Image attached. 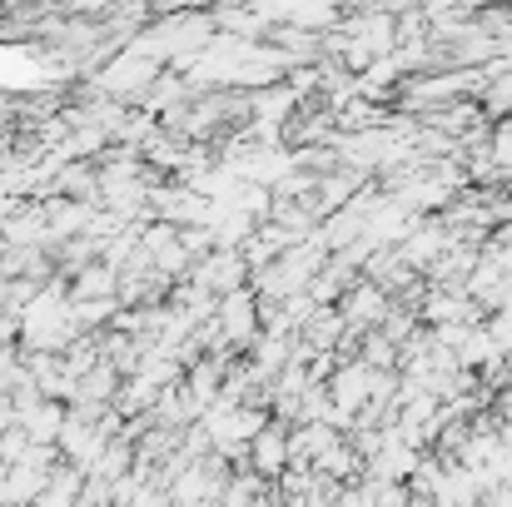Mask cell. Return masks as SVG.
Returning <instances> with one entry per match:
<instances>
[{
    "label": "cell",
    "mask_w": 512,
    "mask_h": 507,
    "mask_svg": "<svg viewBox=\"0 0 512 507\" xmlns=\"http://www.w3.org/2000/svg\"><path fill=\"white\" fill-rule=\"evenodd\" d=\"M115 393H120V373L100 358L80 383H75V393H70V403H95V408H110L115 403Z\"/></svg>",
    "instance_id": "obj_15"
},
{
    "label": "cell",
    "mask_w": 512,
    "mask_h": 507,
    "mask_svg": "<svg viewBox=\"0 0 512 507\" xmlns=\"http://www.w3.org/2000/svg\"><path fill=\"white\" fill-rule=\"evenodd\" d=\"M498 314H512V274H508V284H503V299H498Z\"/></svg>",
    "instance_id": "obj_29"
},
{
    "label": "cell",
    "mask_w": 512,
    "mask_h": 507,
    "mask_svg": "<svg viewBox=\"0 0 512 507\" xmlns=\"http://www.w3.org/2000/svg\"><path fill=\"white\" fill-rule=\"evenodd\" d=\"M413 507H438V503H413Z\"/></svg>",
    "instance_id": "obj_32"
},
{
    "label": "cell",
    "mask_w": 512,
    "mask_h": 507,
    "mask_svg": "<svg viewBox=\"0 0 512 507\" xmlns=\"http://www.w3.org/2000/svg\"><path fill=\"white\" fill-rule=\"evenodd\" d=\"M358 493H363V507H413L403 483H368V478H358Z\"/></svg>",
    "instance_id": "obj_23"
},
{
    "label": "cell",
    "mask_w": 512,
    "mask_h": 507,
    "mask_svg": "<svg viewBox=\"0 0 512 507\" xmlns=\"http://www.w3.org/2000/svg\"><path fill=\"white\" fill-rule=\"evenodd\" d=\"M418 329H423V324H418V314H408V309H398V304H393V309L383 314V324H378V334L388 338L393 348H403V343L418 334Z\"/></svg>",
    "instance_id": "obj_25"
},
{
    "label": "cell",
    "mask_w": 512,
    "mask_h": 507,
    "mask_svg": "<svg viewBox=\"0 0 512 507\" xmlns=\"http://www.w3.org/2000/svg\"><path fill=\"white\" fill-rule=\"evenodd\" d=\"M184 100H189V85H184V75H174V70H160V75H155V85H150V95H145V105H140V110H145V115H155V120H160V115H165V110H174V105H184Z\"/></svg>",
    "instance_id": "obj_19"
},
{
    "label": "cell",
    "mask_w": 512,
    "mask_h": 507,
    "mask_svg": "<svg viewBox=\"0 0 512 507\" xmlns=\"http://www.w3.org/2000/svg\"><path fill=\"white\" fill-rule=\"evenodd\" d=\"M483 334L493 338V348L508 358L512 353V314H488V319H483Z\"/></svg>",
    "instance_id": "obj_27"
},
{
    "label": "cell",
    "mask_w": 512,
    "mask_h": 507,
    "mask_svg": "<svg viewBox=\"0 0 512 507\" xmlns=\"http://www.w3.org/2000/svg\"><path fill=\"white\" fill-rule=\"evenodd\" d=\"M448 244H453V234L443 229V219H418V224H413V234H408L393 254H398L413 274H428V264H433Z\"/></svg>",
    "instance_id": "obj_3"
},
{
    "label": "cell",
    "mask_w": 512,
    "mask_h": 507,
    "mask_svg": "<svg viewBox=\"0 0 512 507\" xmlns=\"http://www.w3.org/2000/svg\"><path fill=\"white\" fill-rule=\"evenodd\" d=\"M289 468V433L279 423H269L254 443H249V473H259L264 483H274Z\"/></svg>",
    "instance_id": "obj_8"
},
{
    "label": "cell",
    "mask_w": 512,
    "mask_h": 507,
    "mask_svg": "<svg viewBox=\"0 0 512 507\" xmlns=\"http://www.w3.org/2000/svg\"><path fill=\"white\" fill-rule=\"evenodd\" d=\"M184 388H189V398H194L199 408H214L219 393H224V363H214V358L189 363V368H184Z\"/></svg>",
    "instance_id": "obj_14"
},
{
    "label": "cell",
    "mask_w": 512,
    "mask_h": 507,
    "mask_svg": "<svg viewBox=\"0 0 512 507\" xmlns=\"http://www.w3.org/2000/svg\"><path fill=\"white\" fill-rule=\"evenodd\" d=\"M299 115V95L279 80L269 90H254L249 95V125H269V130H284L289 120Z\"/></svg>",
    "instance_id": "obj_6"
},
{
    "label": "cell",
    "mask_w": 512,
    "mask_h": 507,
    "mask_svg": "<svg viewBox=\"0 0 512 507\" xmlns=\"http://www.w3.org/2000/svg\"><path fill=\"white\" fill-rule=\"evenodd\" d=\"M289 244H294V239H289L279 224H269V219H264V224H254V234L239 244V254H244V264H249V274H254V269L274 264V259H279Z\"/></svg>",
    "instance_id": "obj_10"
},
{
    "label": "cell",
    "mask_w": 512,
    "mask_h": 507,
    "mask_svg": "<svg viewBox=\"0 0 512 507\" xmlns=\"http://www.w3.org/2000/svg\"><path fill=\"white\" fill-rule=\"evenodd\" d=\"M393 309V299L378 289V284H368V279H358L348 294L339 299V319H343V329L358 338V334H373L378 324H383V314Z\"/></svg>",
    "instance_id": "obj_2"
},
{
    "label": "cell",
    "mask_w": 512,
    "mask_h": 507,
    "mask_svg": "<svg viewBox=\"0 0 512 507\" xmlns=\"http://www.w3.org/2000/svg\"><path fill=\"white\" fill-rule=\"evenodd\" d=\"M189 284H199L204 294L224 299V294L249 289V264H244V254H239V249H214L209 259H199V264L189 269Z\"/></svg>",
    "instance_id": "obj_1"
},
{
    "label": "cell",
    "mask_w": 512,
    "mask_h": 507,
    "mask_svg": "<svg viewBox=\"0 0 512 507\" xmlns=\"http://www.w3.org/2000/svg\"><path fill=\"white\" fill-rule=\"evenodd\" d=\"M179 249L189 254V264L209 259V254H214V234H209V224H204V229H179Z\"/></svg>",
    "instance_id": "obj_26"
},
{
    "label": "cell",
    "mask_w": 512,
    "mask_h": 507,
    "mask_svg": "<svg viewBox=\"0 0 512 507\" xmlns=\"http://www.w3.org/2000/svg\"><path fill=\"white\" fill-rule=\"evenodd\" d=\"M80 493H85V473L70 468V463H55L50 478H45V493H40V503L35 507H75L80 503Z\"/></svg>",
    "instance_id": "obj_17"
},
{
    "label": "cell",
    "mask_w": 512,
    "mask_h": 507,
    "mask_svg": "<svg viewBox=\"0 0 512 507\" xmlns=\"http://www.w3.org/2000/svg\"><path fill=\"white\" fill-rule=\"evenodd\" d=\"M15 428L30 438V443H40V448H55V438H60V428H65V403H50V398H40L25 418H15Z\"/></svg>",
    "instance_id": "obj_11"
},
{
    "label": "cell",
    "mask_w": 512,
    "mask_h": 507,
    "mask_svg": "<svg viewBox=\"0 0 512 507\" xmlns=\"http://www.w3.org/2000/svg\"><path fill=\"white\" fill-rule=\"evenodd\" d=\"M274 493V483H264L259 473H234L229 483H224V493H219V507H254L259 498H269Z\"/></svg>",
    "instance_id": "obj_20"
},
{
    "label": "cell",
    "mask_w": 512,
    "mask_h": 507,
    "mask_svg": "<svg viewBox=\"0 0 512 507\" xmlns=\"http://www.w3.org/2000/svg\"><path fill=\"white\" fill-rule=\"evenodd\" d=\"M25 378H30L35 393L50 398V403H70V393H75V378L65 373L60 353H25Z\"/></svg>",
    "instance_id": "obj_5"
},
{
    "label": "cell",
    "mask_w": 512,
    "mask_h": 507,
    "mask_svg": "<svg viewBox=\"0 0 512 507\" xmlns=\"http://www.w3.org/2000/svg\"><path fill=\"white\" fill-rule=\"evenodd\" d=\"M493 358H503V353L493 348V338L483 334V324L463 334V343H458V368H463V373H478V368H488Z\"/></svg>",
    "instance_id": "obj_21"
},
{
    "label": "cell",
    "mask_w": 512,
    "mask_h": 507,
    "mask_svg": "<svg viewBox=\"0 0 512 507\" xmlns=\"http://www.w3.org/2000/svg\"><path fill=\"white\" fill-rule=\"evenodd\" d=\"M115 284H120V274L110 269V264H90V269H80L75 279H70V304H100V299H115Z\"/></svg>",
    "instance_id": "obj_12"
},
{
    "label": "cell",
    "mask_w": 512,
    "mask_h": 507,
    "mask_svg": "<svg viewBox=\"0 0 512 507\" xmlns=\"http://www.w3.org/2000/svg\"><path fill=\"white\" fill-rule=\"evenodd\" d=\"M368 368L358 363V358H339V368H334V378L324 383L329 388V403L339 408L343 418H358L363 408H368Z\"/></svg>",
    "instance_id": "obj_4"
},
{
    "label": "cell",
    "mask_w": 512,
    "mask_h": 507,
    "mask_svg": "<svg viewBox=\"0 0 512 507\" xmlns=\"http://www.w3.org/2000/svg\"><path fill=\"white\" fill-rule=\"evenodd\" d=\"M0 254H5V244H0Z\"/></svg>",
    "instance_id": "obj_33"
},
{
    "label": "cell",
    "mask_w": 512,
    "mask_h": 507,
    "mask_svg": "<svg viewBox=\"0 0 512 507\" xmlns=\"http://www.w3.org/2000/svg\"><path fill=\"white\" fill-rule=\"evenodd\" d=\"M30 378H25V353H20V343L15 348H0V403L15 393V388H25Z\"/></svg>",
    "instance_id": "obj_24"
},
{
    "label": "cell",
    "mask_w": 512,
    "mask_h": 507,
    "mask_svg": "<svg viewBox=\"0 0 512 507\" xmlns=\"http://www.w3.org/2000/svg\"><path fill=\"white\" fill-rule=\"evenodd\" d=\"M314 473H319L324 483H334V488H353V483L363 478V458L348 448V438H339V443H334V448L314 463Z\"/></svg>",
    "instance_id": "obj_13"
},
{
    "label": "cell",
    "mask_w": 512,
    "mask_h": 507,
    "mask_svg": "<svg viewBox=\"0 0 512 507\" xmlns=\"http://www.w3.org/2000/svg\"><path fill=\"white\" fill-rule=\"evenodd\" d=\"M130 473H135V443H130V438H110V443H105V453H100V463H95L85 478L120 483V478H130Z\"/></svg>",
    "instance_id": "obj_18"
},
{
    "label": "cell",
    "mask_w": 512,
    "mask_h": 507,
    "mask_svg": "<svg viewBox=\"0 0 512 507\" xmlns=\"http://www.w3.org/2000/svg\"><path fill=\"white\" fill-rule=\"evenodd\" d=\"M155 403H160V388H155V383H145V378H120V393H115L110 408H115L125 423H135V418H150Z\"/></svg>",
    "instance_id": "obj_16"
},
{
    "label": "cell",
    "mask_w": 512,
    "mask_h": 507,
    "mask_svg": "<svg viewBox=\"0 0 512 507\" xmlns=\"http://www.w3.org/2000/svg\"><path fill=\"white\" fill-rule=\"evenodd\" d=\"M20 343V319L10 309H0V348H15Z\"/></svg>",
    "instance_id": "obj_28"
},
{
    "label": "cell",
    "mask_w": 512,
    "mask_h": 507,
    "mask_svg": "<svg viewBox=\"0 0 512 507\" xmlns=\"http://www.w3.org/2000/svg\"><path fill=\"white\" fill-rule=\"evenodd\" d=\"M314 488H319V478H314V468H284L279 478H274V503H304V498H314Z\"/></svg>",
    "instance_id": "obj_22"
},
{
    "label": "cell",
    "mask_w": 512,
    "mask_h": 507,
    "mask_svg": "<svg viewBox=\"0 0 512 507\" xmlns=\"http://www.w3.org/2000/svg\"><path fill=\"white\" fill-rule=\"evenodd\" d=\"M413 463H418V453H413V448H403V443H398V433L388 428L383 448L363 463V478H368V483H408Z\"/></svg>",
    "instance_id": "obj_7"
},
{
    "label": "cell",
    "mask_w": 512,
    "mask_h": 507,
    "mask_svg": "<svg viewBox=\"0 0 512 507\" xmlns=\"http://www.w3.org/2000/svg\"><path fill=\"white\" fill-rule=\"evenodd\" d=\"M0 309H5V279H0Z\"/></svg>",
    "instance_id": "obj_31"
},
{
    "label": "cell",
    "mask_w": 512,
    "mask_h": 507,
    "mask_svg": "<svg viewBox=\"0 0 512 507\" xmlns=\"http://www.w3.org/2000/svg\"><path fill=\"white\" fill-rule=\"evenodd\" d=\"M254 507H279V503H274V493H269V498H259V503H254Z\"/></svg>",
    "instance_id": "obj_30"
},
{
    "label": "cell",
    "mask_w": 512,
    "mask_h": 507,
    "mask_svg": "<svg viewBox=\"0 0 512 507\" xmlns=\"http://www.w3.org/2000/svg\"><path fill=\"white\" fill-rule=\"evenodd\" d=\"M249 368L259 373V383H274L284 368H289V358H294V338H269V334H259L254 343H249Z\"/></svg>",
    "instance_id": "obj_9"
}]
</instances>
